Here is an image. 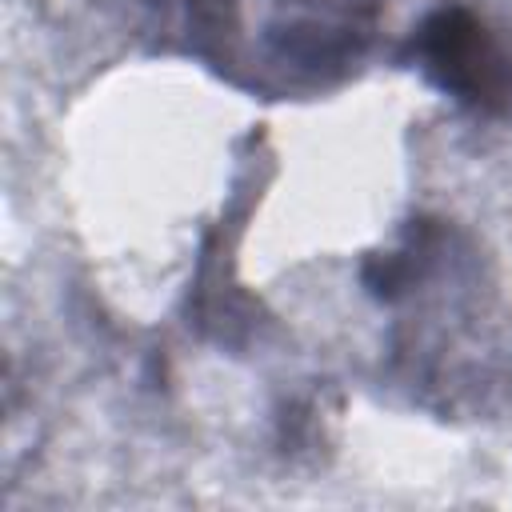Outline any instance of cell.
Segmentation results:
<instances>
[{
	"label": "cell",
	"instance_id": "obj_1",
	"mask_svg": "<svg viewBox=\"0 0 512 512\" xmlns=\"http://www.w3.org/2000/svg\"><path fill=\"white\" fill-rule=\"evenodd\" d=\"M360 288L392 312L384 376L436 420L512 412V308L476 240L416 212L360 260Z\"/></svg>",
	"mask_w": 512,
	"mask_h": 512
},
{
	"label": "cell",
	"instance_id": "obj_2",
	"mask_svg": "<svg viewBox=\"0 0 512 512\" xmlns=\"http://www.w3.org/2000/svg\"><path fill=\"white\" fill-rule=\"evenodd\" d=\"M164 52L260 100H316L360 76L384 0H136Z\"/></svg>",
	"mask_w": 512,
	"mask_h": 512
},
{
	"label": "cell",
	"instance_id": "obj_3",
	"mask_svg": "<svg viewBox=\"0 0 512 512\" xmlns=\"http://www.w3.org/2000/svg\"><path fill=\"white\" fill-rule=\"evenodd\" d=\"M396 60L456 108L480 120H512V32L484 8L468 0L432 4L408 28Z\"/></svg>",
	"mask_w": 512,
	"mask_h": 512
}]
</instances>
